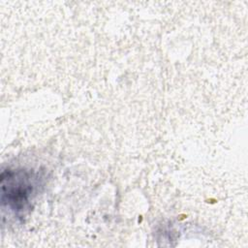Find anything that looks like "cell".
I'll use <instances>...</instances> for the list:
<instances>
[{"label":"cell","instance_id":"6da1fadb","mask_svg":"<svg viewBox=\"0 0 248 248\" xmlns=\"http://www.w3.org/2000/svg\"><path fill=\"white\" fill-rule=\"evenodd\" d=\"M38 177L25 170H3L1 174L2 202L16 214L24 213L36 195Z\"/></svg>","mask_w":248,"mask_h":248}]
</instances>
